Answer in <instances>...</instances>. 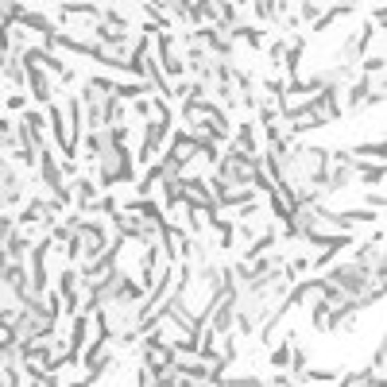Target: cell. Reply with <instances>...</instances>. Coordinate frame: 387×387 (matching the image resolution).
<instances>
[{"label":"cell","instance_id":"obj_2","mask_svg":"<svg viewBox=\"0 0 387 387\" xmlns=\"http://www.w3.org/2000/svg\"><path fill=\"white\" fill-rule=\"evenodd\" d=\"M155 62L163 66L167 77H186L190 74V70H186V54H182V46H178L175 35H155Z\"/></svg>","mask_w":387,"mask_h":387},{"label":"cell","instance_id":"obj_3","mask_svg":"<svg viewBox=\"0 0 387 387\" xmlns=\"http://www.w3.org/2000/svg\"><path fill=\"white\" fill-rule=\"evenodd\" d=\"M58 302L74 314V310H82V275H77V267H62L58 275Z\"/></svg>","mask_w":387,"mask_h":387},{"label":"cell","instance_id":"obj_4","mask_svg":"<svg viewBox=\"0 0 387 387\" xmlns=\"http://www.w3.org/2000/svg\"><path fill=\"white\" fill-rule=\"evenodd\" d=\"M255 132H260L255 124H240L236 128V147L240 151H255Z\"/></svg>","mask_w":387,"mask_h":387},{"label":"cell","instance_id":"obj_1","mask_svg":"<svg viewBox=\"0 0 387 387\" xmlns=\"http://www.w3.org/2000/svg\"><path fill=\"white\" fill-rule=\"evenodd\" d=\"M217 175L229 186H252L255 175H260V155L255 151H240V147H229V151L217 159Z\"/></svg>","mask_w":387,"mask_h":387}]
</instances>
